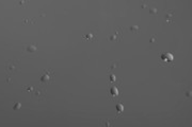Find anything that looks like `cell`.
<instances>
[{"label": "cell", "instance_id": "6da1fadb", "mask_svg": "<svg viewBox=\"0 0 192 127\" xmlns=\"http://www.w3.org/2000/svg\"><path fill=\"white\" fill-rule=\"evenodd\" d=\"M161 59L163 60V62H173V55L171 53H163V54H161Z\"/></svg>", "mask_w": 192, "mask_h": 127}, {"label": "cell", "instance_id": "7a4b0ae2", "mask_svg": "<svg viewBox=\"0 0 192 127\" xmlns=\"http://www.w3.org/2000/svg\"><path fill=\"white\" fill-rule=\"evenodd\" d=\"M110 93H111V95L113 96H116L119 94V90L116 87H111V89H110Z\"/></svg>", "mask_w": 192, "mask_h": 127}, {"label": "cell", "instance_id": "3957f363", "mask_svg": "<svg viewBox=\"0 0 192 127\" xmlns=\"http://www.w3.org/2000/svg\"><path fill=\"white\" fill-rule=\"evenodd\" d=\"M115 108H116L118 114H121V112H123V110H124V105L123 104H116Z\"/></svg>", "mask_w": 192, "mask_h": 127}, {"label": "cell", "instance_id": "277c9868", "mask_svg": "<svg viewBox=\"0 0 192 127\" xmlns=\"http://www.w3.org/2000/svg\"><path fill=\"white\" fill-rule=\"evenodd\" d=\"M110 79H111L112 82H114V81H115V75H113V74H112V75L110 76Z\"/></svg>", "mask_w": 192, "mask_h": 127}]
</instances>
